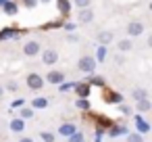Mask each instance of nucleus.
<instances>
[{
  "label": "nucleus",
  "mask_w": 152,
  "mask_h": 142,
  "mask_svg": "<svg viewBox=\"0 0 152 142\" xmlns=\"http://www.w3.org/2000/svg\"><path fill=\"white\" fill-rule=\"evenodd\" d=\"M19 36V32L15 27H4V29H0V40H9V38H15Z\"/></svg>",
  "instance_id": "20"
},
{
  "label": "nucleus",
  "mask_w": 152,
  "mask_h": 142,
  "mask_svg": "<svg viewBox=\"0 0 152 142\" xmlns=\"http://www.w3.org/2000/svg\"><path fill=\"white\" fill-rule=\"evenodd\" d=\"M90 2H92V0H75V7H79V9H88Z\"/></svg>",
  "instance_id": "32"
},
{
  "label": "nucleus",
  "mask_w": 152,
  "mask_h": 142,
  "mask_svg": "<svg viewBox=\"0 0 152 142\" xmlns=\"http://www.w3.org/2000/svg\"><path fill=\"white\" fill-rule=\"evenodd\" d=\"M135 119V129H137V134H142V136H146L148 132H150V123L142 117V115H135L133 117Z\"/></svg>",
  "instance_id": "9"
},
{
  "label": "nucleus",
  "mask_w": 152,
  "mask_h": 142,
  "mask_svg": "<svg viewBox=\"0 0 152 142\" xmlns=\"http://www.w3.org/2000/svg\"><path fill=\"white\" fill-rule=\"evenodd\" d=\"M83 142H86V140H83Z\"/></svg>",
  "instance_id": "43"
},
{
  "label": "nucleus",
  "mask_w": 152,
  "mask_h": 142,
  "mask_svg": "<svg viewBox=\"0 0 152 142\" xmlns=\"http://www.w3.org/2000/svg\"><path fill=\"white\" fill-rule=\"evenodd\" d=\"M63 27H65L67 32H73V29H75V23H63Z\"/></svg>",
  "instance_id": "38"
},
{
  "label": "nucleus",
  "mask_w": 152,
  "mask_h": 142,
  "mask_svg": "<svg viewBox=\"0 0 152 142\" xmlns=\"http://www.w3.org/2000/svg\"><path fill=\"white\" fill-rule=\"evenodd\" d=\"M40 54H42V63L44 65H54L56 61H58V52L54 50V48H46V50H40Z\"/></svg>",
  "instance_id": "5"
},
{
  "label": "nucleus",
  "mask_w": 152,
  "mask_h": 142,
  "mask_svg": "<svg viewBox=\"0 0 152 142\" xmlns=\"http://www.w3.org/2000/svg\"><path fill=\"white\" fill-rule=\"evenodd\" d=\"M23 4H25V7H29V9H34V7L38 4V0H23Z\"/></svg>",
  "instance_id": "37"
},
{
  "label": "nucleus",
  "mask_w": 152,
  "mask_h": 142,
  "mask_svg": "<svg viewBox=\"0 0 152 142\" xmlns=\"http://www.w3.org/2000/svg\"><path fill=\"white\" fill-rule=\"evenodd\" d=\"M75 129H77V125H75V123H71V121H69V123H63V125H61V127H58V134H61V136H65V138H67V136H71V134H73V132H75Z\"/></svg>",
  "instance_id": "14"
},
{
  "label": "nucleus",
  "mask_w": 152,
  "mask_h": 142,
  "mask_svg": "<svg viewBox=\"0 0 152 142\" xmlns=\"http://www.w3.org/2000/svg\"><path fill=\"white\" fill-rule=\"evenodd\" d=\"M73 88H75V92H77L79 98H88V96H90V90H92V86H90L88 82H86V84H75Z\"/></svg>",
  "instance_id": "10"
},
{
  "label": "nucleus",
  "mask_w": 152,
  "mask_h": 142,
  "mask_svg": "<svg viewBox=\"0 0 152 142\" xmlns=\"http://www.w3.org/2000/svg\"><path fill=\"white\" fill-rule=\"evenodd\" d=\"M115 40V36H113V32H100L98 34V44H102V46H106V44H110Z\"/></svg>",
  "instance_id": "15"
},
{
  "label": "nucleus",
  "mask_w": 152,
  "mask_h": 142,
  "mask_svg": "<svg viewBox=\"0 0 152 142\" xmlns=\"http://www.w3.org/2000/svg\"><path fill=\"white\" fill-rule=\"evenodd\" d=\"M61 25H63V21H52V23H46L44 29H52V27H61Z\"/></svg>",
  "instance_id": "34"
},
{
  "label": "nucleus",
  "mask_w": 152,
  "mask_h": 142,
  "mask_svg": "<svg viewBox=\"0 0 152 142\" xmlns=\"http://www.w3.org/2000/svg\"><path fill=\"white\" fill-rule=\"evenodd\" d=\"M117 48H119L121 52H129V50L133 48V42H131V38H125V40H119V42H117Z\"/></svg>",
  "instance_id": "18"
},
{
  "label": "nucleus",
  "mask_w": 152,
  "mask_h": 142,
  "mask_svg": "<svg viewBox=\"0 0 152 142\" xmlns=\"http://www.w3.org/2000/svg\"><path fill=\"white\" fill-rule=\"evenodd\" d=\"M9 127H11V132H15V134H21V132L25 129V121H23L21 117H15V119H11Z\"/></svg>",
  "instance_id": "11"
},
{
  "label": "nucleus",
  "mask_w": 152,
  "mask_h": 142,
  "mask_svg": "<svg viewBox=\"0 0 152 142\" xmlns=\"http://www.w3.org/2000/svg\"><path fill=\"white\" fill-rule=\"evenodd\" d=\"M135 107L140 113H148L152 109V102H150V98H142V100H135Z\"/></svg>",
  "instance_id": "16"
},
{
  "label": "nucleus",
  "mask_w": 152,
  "mask_h": 142,
  "mask_svg": "<svg viewBox=\"0 0 152 142\" xmlns=\"http://www.w3.org/2000/svg\"><path fill=\"white\" fill-rule=\"evenodd\" d=\"M25 84H27L29 90H42L44 88V77L40 73H29L27 79H25Z\"/></svg>",
  "instance_id": "3"
},
{
  "label": "nucleus",
  "mask_w": 152,
  "mask_h": 142,
  "mask_svg": "<svg viewBox=\"0 0 152 142\" xmlns=\"http://www.w3.org/2000/svg\"><path fill=\"white\" fill-rule=\"evenodd\" d=\"M48 107V98H44V96H36L34 100H31V109L36 111V109H46Z\"/></svg>",
  "instance_id": "19"
},
{
  "label": "nucleus",
  "mask_w": 152,
  "mask_h": 142,
  "mask_svg": "<svg viewBox=\"0 0 152 142\" xmlns=\"http://www.w3.org/2000/svg\"><path fill=\"white\" fill-rule=\"evenodd\" d=\"M34 113H36L34 109H29V107H21L19 117H21V119H31V117H34Z\"/></svg>",
  "instance_id": "26"
},
{
  "label": "nucleus",
  "mask_w": 152,
  "mask_h": 142,
  "mask_svg": "<svg viewBox=\"0 0 152 142\" xmlns=\"http://www.w3.org/2000/svg\"><path fill=\"white\" fill-rule=\"evenodd\" d=\"M2 11H4L7 15H15V13L19 11V4H17V2H11V0H7V2L2 4Z\"/></svg>",
  "instance_id": "21"
},
{
  "label": "nucleus",
  "mask_w": 152,
  "mask_h": 142,
  "mask_svg": "<svg viewBox=\"0 0 152 142\" xmlns=\"http://www.w3.org/2000/svg\"><path fill=\"white\" fill-rule=\"evenodd\" d=\"M19 142H34V140H31V138H21Z\"/></svg>",
  "instance_id": "39"
},
{
  "label": "nucleus",
  "mask_w": 152,
  "mask_h": 142,
  "mask_svg": "<svg viewBox=\"0 0 152 142\" xmlns=\"http://www.w3.org/2000/svg\"><path fill=\"white\" fill-rule=\"evenodd\" d=\"M40 2H50V0H40Z\"/></svg>",
  "instance_id": "42"
},
{
  "label": "nucleus",
  "mask_w": 152,
  "mask_h": 142,
  "mask_svg": "<svg viewBox=\"0 0 152 142\" xmlns=\"http://www.w3.org/2000/svg\"><path fill=\"white\" fill-rule=\"evenodd\" d=\"M119 111H121V113H123V115H131V109H129V107H127V104H123V102H121V104H119Z\"/></svg>",
  "instance_id": "35"
},
{
  "label": "nucleus",
  "mask_w": 152,
  "mask_h": 142,
  "mask_svg": "<svg viewBox=\"0 0 152 142\" xmlns=\"http://www.w3.org/2000/svg\"><path fill=\"white\" fill-rule=\"evenodd\" d=\"M67 142H83V132L75 129L71 136H67Z\"/></svg>",
  "instance_id": "27"
},
{
  "label": "nucleus",
  "mask_w": 152,
  "mask_h": 142,
  "mask_svg": "<svg viewBox=\"0 0 152 142\" xmlns=\"http://www.w3.org/2000/svg\"><path fill=\"white\" fill-rule=\"evenodd\" d=\"M88 84H90V86H98V88H104V86H106V82H104L100 75H92Z\"/></svg>",
  "instance_id": "25"
},
{
  "label": "nucleus",
  "mask_w": 152,
  "mask_h": 142,
  "mask_svg": "<svg viewBox=\"0 0 152 142\" xmlns=\"http://www.w3.org/2000/svg\"><path fill=\"white\" fill-rule=\"evenodd\" d=\"M106 52H108V50H106V46L98 44V48H96V57H94V59H96V63H104V61H106Z\"/></svg>",
  "instance_id": "22"
},
{
  "label": "nucleus",
  "mask_w": 152,
  "mask_h": 142,
  "mask_svg": "<svg viewBox=\"0 0 152 142\" xmlns=\"http://www.w3.org/2000/svg\"><path fill=\"white\" fill-rule=\"evenodd\" d=\"M17 88H19V86H17V82H13V79L4 86V90H9V92H17Z\"/></svg>",
  "instance_id": "33"
},
{
  "label": "nucleus",
  "mask_w": 152,
  "mask_h": 142,
  "mask_svg": "<svg viewBox=\"0 0 152 142\" xmlns=\"http://www.w3.org/2000/svg\"><path fill=\"white\" fill-rule=\"evenodd\" d=\"M4 2H7V0H0V7H2V4H4Z\"/></svg>",
  "instance_id": "41"
},
{
  "label": "nucleus",
  "mask_w": 152,
  "mask_h": 142,
  "mask_svg": "<svg viewBox=\"0 0 152 142\" xmlns=\"http://www.w3.org/2000/svg\"><path fill=\"white\" fill-rule=\"evenodd\" d=\"M131 96H133V100H142V98H148V90H146V88H135V90L131 92Z\"/></svg>",
  "instance_id": "23"
},
{
  "label": "nucleus",
  "mask_w": 152,
  "mask_h": 142,
  "mask_svg": "<svg viewBox=\"0 0 152 142\" xmlns=\"http://www.w3.org/2000/svg\"><path fill=\"white\" fill-rule=\"evenodd\" d=\"M75 84H77V82H61V84H58V90H61V92H69V90H73Z\"/></svg>",
  "instance_id": "28"
},
{
  "label": "nucleus",
  "mask_w": 152,
  "mask_h": 142,
  "mask_svg": "<svg viewBox=\"0 0 152 142\" xmlns=\"http://www.w3.org/2000/svg\"><path fill=\"white\" fill-rule=\"evenodd\" d=\"M102 100H104L106 104H121V102H123V96H121L119 92H115V90L104 88V90H102Z\"/></svg>",
  "instance_id": "2"
},
{
  "label": "nucleus",
  "mask_w": 152,
  "mask_h": 142,
  "mask_svg": "<svg viewBox=\"0 0 152 142\" xmlns=\"http://www.w3.org/2000/svg\"><path fill=\"white\" fill-rule=\"evenodd\" d=\"M129 134V129H127V125H123V123H113L110 127H108V136L110 138H119V136H127Z\"/></svg>",
  "instance_id": "8"
},
{
  "label": "nucleus",
  "mask_w": 152,
  "mask_h": 142,
  "mask_svg": "<svg viewBox=\"0 0 152 142\" xmlns=\"http://www.w3.org/2000/svg\"><path fill=\"white\" fill-rule=\"evenodd\" d=\"M113 125V119H108L106 115H96V127L100 129H108Z\"/></svg>",
  "instance_id": "12"
},
{
  "label": "nucleus",
  "mask_w": 152,
  "mask_h": 142,
  "mask_svg": "<svg viewBox=\"0 0 152 142\" xmlns=\"http://www.w3.org/2000/svg\"><path fill=\"white\" fill-rule=\"evenodd\" d=\"M2 94H4V86H2V84H0V96H2Z\"/></svg>",
  "instance_id": "40"
},
{
  "label": "nucleus",
  "mask_w": 152,
  "mask_h": 142,
  "mask_svg": "<svg viewBox=\"0 0 152 142\" xmlns=\"http://www.w3.org/2000/svg\"><path fill=\"white\" fill-rule=\"evenodd\" d=\"M40 50H42V46H40L38 40H29V42L23 44V54L25 57H36V54H40Z\"/></svg>",
  "instance_id": "4"
},
{
  "label": "nucleus",
  "mask_w": 152,
  "mask_h": 142,
  "mask_svg": "<svg viewBox=\"0 0 152 142\" xmlns=\"http://www.w3.org/2000/svg\"><path fill=\"white\" fill-rule=\"evenodd\" d=\"M75 107H77L79 111H86V113H88L92 104H90V100H88V98H77V102H75Z\"/></svg>",
  "instance_id": "24"
},
{
  "label": "nucleus",
  "mask_w": 152,
  "mask_h": 142,
  "mask_svg": "<svg viewBox=\"0 0 152 142\" xmlns=\"http://www.w3.org/2000/svg\"><path fill=\"white\" fill-rule=\"evenodd\" d=\"M127 142H144V136L137 132H131V134H127Z\"/></svg>",
  "instance_id": "29"
},
{
  "label": "nucleus",
  "mask_w": 152,
  "mask_h": 142,
  "mask_svg": "<svg viewBox=\"0 0 152 142\" xmlns=\"http://www.w3.org/2000/svg\"><path fill=\"white\" fill-rule=\"evenodd\" d=\"M44 82H48V84H52V86H58L61 82H65V73L58 71V69H50L48 75L44 77Z\"/></svg>",
  "instance_id": "6"
},
{
  "label": "nucleus",
  "mask_w": 152,
  "mask_h": 142,
  "mask_svg": "<svg viewBox=\"0 0 152 142\" xmlns=\"http://www.w3.org/2000/svg\"><path fill=\"white\" fill-rule=\"evenodd\" d=\"M11 107H13V109H21V107H25V98H21V96L15 98V100L11 102Z\"/></svg>",
  "instance_id": "31"
},
{
  "label": "nucleus",
  "mask_w": 152,
  "mask_h": 142,
  "mask_svg": "<svg viewBox=\"0 0 152 142\" xmlns=\"http://www.w3.org/2000/svg\"><path fill=\"white\" fill-rule=\"evenodd\" d=\"M92 19H94V13H92L90 7L79 11V23H92Z\"/></svg>",
  "instance_id": "13"
},
{
  "label": "nucleus",
  "mask_w": 152,
  "mask_h": 142,
  "mask_svg": "<svg viewBox=\"0 0 152 142\" xmlns=\"http://www.w3.org/2000/svg\"><path fill=\"white\" fill-rule=\"evenodd\" d=\"M77 69L79 71H83V73H94V69H96V59L92 57V54H83L79 61H77Z\"/></svg>",
  "instance_id": "1"
},
{
  "label": "nucleus",
  "mask_w": 152,
  "mask_h": 142,
  "mask_svg": "<svg viewBox=\"0 0 152 142\" xmlns=\"http://www.w3.org/2000/svg\"><path fill=\"white\" fill-rule=\"evenodd\" d=\"M144 34V23L142 21H131L129 25H127V36L129 38H137V36H142Z\"/></svg>",
  "instance_id": "7"
},
{
  "label": "nucleus",
  "mask_w": 152,
  "mask_h": 142,
  "mask_svg": "<svg viewBox=\"0 0 152 142\" xmlns=\"http://www.w3.org/2000/svg\"><path fill=\"white\" fill-rule=\"evenodd\" d=\"M102 136H104V129L96 127V142H102Z\"/></svg>",
  "instance_id": "36"
},
{
  "label": "nucleus",
  "mask_w": 152,
  "mask_h": 142,
  "mask_svg": "<svg viewBox=\"0 0 152 142\" xmlns=\"http://www.w3.org/2000/svg\"><path fill=\"white\" fill-rule=\"evenodd\" d=\"M56 7H58V11H61V15H63V17H69V13H71V4H69V0H56Z\"/></svg>",
  "instance_id": "17"
},
{
  "label": "nucleus",
  "mask_w": 152,
  "mask_h": 142,
  "mask_svg": "<svg viewBox=\"0 0 152 142\" xmlns=\"http://www.w3.org/2000/svg\"><path fill=\"white\" fill-rule=\"evenodd\" d=\"M40 138L44 140V142H54L56 138L52 136V132H40Z\"/></svg>",
  "instance_id": "30"
}]
</instances>
